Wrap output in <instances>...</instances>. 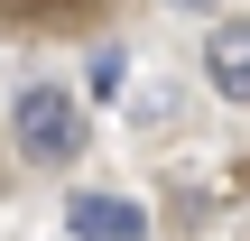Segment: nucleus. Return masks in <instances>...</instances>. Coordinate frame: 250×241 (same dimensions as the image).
Returning <instances> with one entry per match:
<instances>
[{"instance_id":"nucleus-1","label":"nucleus","mask_w":250,"mask_h":241,"mask_svg":"<svg viewBox=\"0 0 250 241\" xmlns=\"http://www.w3.org/2000/svg\"><path fill=\"white\" fill-rule=\"evenodd\" d=\"M9 149L28 167H74L83 158V102L65 84H19L9 93Z\"/></svg>"},{"instance_id":"nucleus-2","label":"nucleus","mask_w":250,"mask_h":241,"mask_svg":"<svg viewBox=\"0 0 250 241\" xmlns=\"http://www.w3.org/2000/svg\"><path fill=\"white\" fill-rule=\"evenodd\" d=\"M204 84H213V102L250 111V19H213V37H204Z\"/></svg>"},{"instance_id":"nucleus-3","label":"nucleus","mask_w":250,"mask_h":241,"mask_svg":"<svg viewBox=\"0 0 250 241\" xmlns=\"http://www.w3.org/2000/svg\"><path fill=\"white\" fill-rule=\"evenodd\" d=\"M65 232L74 241H148V214L130 195H74L65 204Z\"/></svg>"},{"instance_id":"nucleus-4","label":"nucleus","mask_w":250,"mask_h":241,"mask_svg":"<svg viewBox=\"0 0 250 241\" xmlns=\"http://www.w3.org/2000/svg\"><path fill=\"white\" fill-rule=\"evenodd\" d=\"M93 19V0H0V28H74Z\"/></svg>"},{"instance_id":"nucleus-5","label":"nucleus","mask_w":250,"mask_h":241,"mask_svg":"<svg viewBox=\"0 0 250 241\" xmlns=\"http://www.w3.org/2000/svg\"><path fill=\"white\" fill-rule=\"evenodd\" d=\"M121 74H130V56H121V46H93V93H102V102L121 93Z\"/></svg>"}]
</instances>
